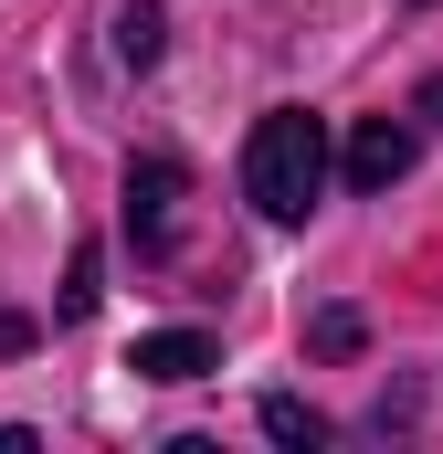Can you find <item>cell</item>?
I'll use <instances>...</instances> for the list:
<instances>
[{"label": "cell", "instance_id": "obj_1", "mask_svg": "<svg viewBox=\"0 0 443 454\" xmlns=\"http://www.w3.org/2000/svg\"><path fill=\"white\" fill-rule=\"evenodd\" d=\"M243 191H253L264 223H307L317 191H328V116H307V106L253 116V137H243Z\"/></svg>", "mask_w": 443, "mask_h": 454}, {"label": "cell", "instance_id": "obj_2", "mask_svg": "<svg viewBox=\"0 0 443 454\" xmlns=\"http://www.w3.org/2000/svg\"><path fill=\"white\" fill-rule=\"evenodd\" d=\"M180 201H190V169H180V159H137V169H127V232H137L148 254L180 243Z\"/></svg>", "mask_w": 443, "mask_h": 454}, {"label": "cell", "instance_id": "obj_3", "mask_svg": "<svg viewBox=\"0 0 443 454\" xmlns=\"http://www.w3.org/2000/svg\"><path fill=\"white\" fill-rule=\"evenodd\" d=\"M391 180H412V127H401V116H359V127H348V191L380 201Z\"/></svg>", "mask_w": 443, "mask_h": 454}, {"label": "cell", "instance_id": "obj_4", "mask_svg": "<svg viewBox=\"0 0 443 454\" xmlns=\"http://www.w3.org/2000/svg\"><path fill=\"white\" fill-rule=\"evenodd\" d=\"M127 370H137V380H201V370H222V348L201 339V328H159V339L127 348Z\"/></svg>", "mask_w": 443, "mask_h": 454}, {"label": "cell", "instance_id": "obj_5", "mask_svg": "<svg viewBox=\"0 0 443 454\" xmlns=\"http://www.w3.org/2000/svg\"><path fill=\"white\" fill-rule=\"evenodd\" d=\"M159 53H169V21H159V0H127V11H116V64H127V74H148Z\"/></svg>", "mask_w": 443, "mask_h": 454}, {"label": "cell", "instance_id": "obj_6", "mask_svg": "<svg viewBox=\"0 0 443 454\" xmlns=\"http://www.w3.org/2000/svg\"><path fill=\"white\" fill-rule=\"evenodd\" d=\"M264 434H275V444H328V423H317V412H307V402H296V391H264Z\"/></svg>", "mask_w": 443, "mask_h": 454}, {"label": "cell", "instance_id": "obj_7", "mask_svg": "<svg viewBox=\"0 0 443 454\" xmlns=\"http://www.w3.org/2000/svg\"><path fill=\"white\" fill-rule=\"evenodd\" d=\"M96 275H106V254H96V243H74V264H64V317H96V296H106Z\"/></svg>", "mask_w": 443, "mask_h": 454}, {"label": "cell", "instance_id": "obj_8", "mask_svg": "<svg viewBox=\"0 0 443 454\" xmlns=\"http://www.w3.org/2000/svg\"><path fill=\"white\" fill-rule=\"evenodd\" d=\"M307 339L328 348V359H348V348H359V307H328V317H317V328H307Z\"/></svg>", "mask_w": 443, "mask_h": 454}, {"label": "cell", "instance_id": "obj_9", "mask_svg": "<svg viewBox=\"0 0 443 454\" xmlns=\"http://www.w3.org/2000/svg\"><path fill=\"white\" fill-rule=\"evenodd\" d=\"M423 116H433V127H443V74H433V85H423Z\"/></svg>", "mask_w": 443, "mask_h": 454}]
</instances>
